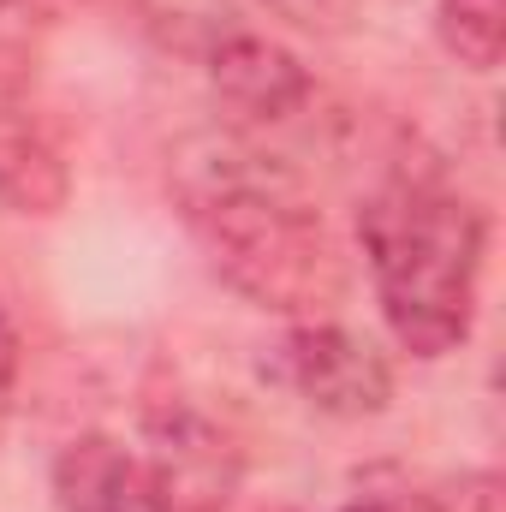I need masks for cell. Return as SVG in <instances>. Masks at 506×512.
Masks as SVG:
<instances>
[{"instance_id":"1","label":"cell","mask_w":506,"mask_h":512,"mask_svg":"<svg viewBox=\"0 0 506 512\" xmlns=\"http://www.w3.org/2000/svg\"><path fill=\"white\" fill-rule=\"evenodd\" d=\"M179 203L209 268L262 310L310 316L346 298V262L334 251L304 185L233 137H209L179 155Z\"/></svg>"},{"instance_id":"2","label":"cell","mask_w":506,"mask_h":512,"mask_svg":"<svg viewBox=\"0 0 506 512\" xmlns=\"http://www.w3.org/2000/svg\"><path fill=\"white\" fill-rule=\"evenodd\" d=\"M358 239L376 274L381 316L411 358H447L477 322V274L489 221L471 197L393 179L358 209Z\"/></svg>"},{"instance_id":"3","label":"cell","mask_w":506,"mask_h":512,"mask_svg":"<svg viewBox=\"0 0 506 512\" xmlns=\"http://www.w3.org/2000/svg\"><path fill=\"white\" fill-rule=\"evenodd\" d=\"M143 465L167 512H221L239 489L233 435L185 399H167L143 417Z\"/></svg>"},{"instance_id":"4","label":"cell","mask_w":506,"mask_h":512,"mask_svg":"<svg viewBox=\"0 0 506 512\" xmlns=\"http://www.w3.org/2000/svg\"><path fill=\"white\" fill-rule=\"evenodd\" d=\"M286 382L328 417H376L393 399V370L376 346L340 322H298L280 346Z\"/></svg>"},{"instance_id":"5","label":"cell","mask_w":506,"mask_h":512,"mask_svg":"<svg viewBox=\"0 0 506 512\" xmlns=\"http://www.w3.org/2000/svg\"><path fill=\"white\" fill-rule=\"evenodd\" d=\"M209 84L251 126H280L310 102V72L298 66V54L268 36H251V30L227 36L209 54Z\"/></svg>"},{"instance_id":"6","label":"cell","mask_w":506,"mask_h":512,"mask_svg":"<svg viewBox=\"0 0 506 512\" xmlns=\"http://www.w3.org/2000/svg\"><path fill=\"white\" fill-rule=\"evenodd\" d=\"M54 501L60 512H167L149 465L108 435H84L54 459Z\"/></svg>"},{"instance_id":"7","label":"cell","mask_w":506,"mask_h":512,"mask_svg":"<svg viewBox=\"0 0 506 512\" xmlns=\"http://www.w3.org/2000/svg\"><path fill=\"white\" fill-rule=\"evenodd\" d=\"M66 191H72V179H66L60 149L30 120V108L0 84V209H12V215H60Z\"/></svg>"},{"instance_id":"8","label":"cell","mask_w":506,"mask_h":512,"mask_svg":"<svg viewBox=\"0 0 506 512\" xmlns=\"http://www.w3.org/2000/svg\"><path fill=\"white\" fill-rule=\"evenodd\" d=\"M435 30L465 72H495L506 54V0H441Z\"/></svg>"},{"instance_id":"9","label":"cell","mask_w":506,"mask_h":512,"mask_svg":"<svg viewBox=\"0 0 506 512\" xmlns=\"http://www.w3.org/2000/svg\"><path fill=\"white\" fill-rule=\"evenodd\" d=\"M12 370H18V334H12V316H6V304H0V393L12 382Z\"/></svg>"},{"instance_id":"10","label":"cell","mask_w":506,"mask_h":512,"mask_svg":"<svg viewBox=\"0 0 506 512\" xmlns=\"http://www.w3.org/2000/svg\"><path fill=\"white\" fill-rule=\"evenodd\" d=\"M346 512H387V507H346Z\"/></svg>"}]
</instances>
